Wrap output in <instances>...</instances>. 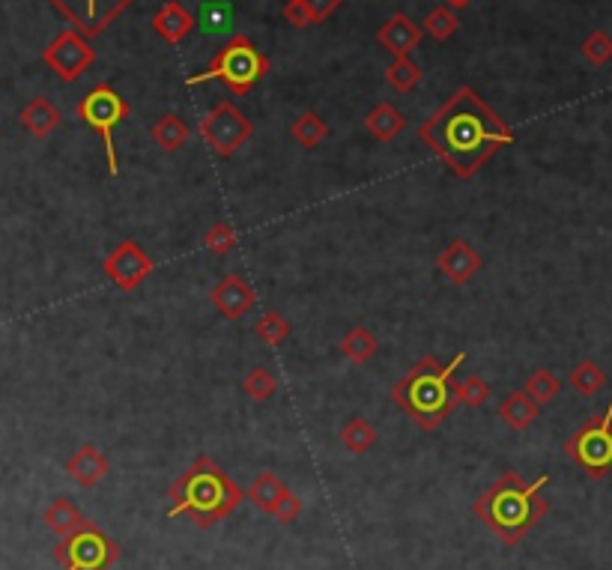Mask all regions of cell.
<instances>
[{"mask_svg":"<svg viewBox=\"0 0 612 570\" xmlns=\"http://www.w3.org/2000/svg\"><path fill=\"white\" fill-rule=\"evenodd\" d=\"M418 138L454 177L472 180L493 153L514 144V129L472 87L463 84L418 126Z\"/></svg>","mask_w":612,"mask_h":570,"instance_id":"cell-1","label":"cell"},{"mask_svg":"<svg viewBox=\"0 0 612 570\" xmlns=\"http://www.w3.org/2000/svg\"><path fill=\"white\" fill-rule=\"evenodd\" d=\"M550 484V475L526 481L520 472H502L472 505L475 517L508 547H517L547 514L550 502L541 496Z\"/></svg>","mask_w":612,"mask_h":570,"instance_id":"cell-2","label":"cell"},{"mask_svg":"<svg viewBox=\"0 0 612 570\" xmlns=\"http://www.w3.org/2000/svg\"><path fill=\"white\" fill-rule=\"evenodd\" d=\"M239 484L212 460L201 454L168 490V517H189L198 529H212L227 520L242 502Z\"/></svg>","mask_w":612,"mask_h":570,"instance_id":"cell-3","label":"cell"},{"mask_svg":"<svg viewBox=\"0 0 612 570\" xmlns=\"http://www.w3.org/2000/svg\"><path fill=\"white\" fill-rule=\"evenodd\" d=\"M466 353H457L451 365L421 356L401 380L392 385V400L407 412L421 430H436L460 403L454 397V374Z\"/></svg>","mask_w":612,"mask_h":570,"instance_id":"cell-4","label":"cell"},{"mask_svg":"<svg viewBox=\"0 0 612 570\" xmlns=\"http://www.w3.org/2000/svg\"><path fill=\"white\" fill-rule=\"evenodd\" d=\"M269 72V57L242 33H236L233 39H227L224 48H218V54L209 60L204 72L186 78L189 87H198L206 81H221L233 96H245L260 78H266Z\"/></svg>","mask_w":612,"mask_h":570,"instance_id":"cell-5","label":"cell"},{"mask_svg":"<svg viewBox=\"0 0 612 570\" xmlns=\"http://www.w3.org/2000/svg\"><path fill=\"white\" fill-rule=\"evenodd\" d=\"M565 454L574 460L592 481H601L612 472V400L607 409L589 418L565 439Z\"/></svg>","mask_w":612,"mask_h":570,"instance_id":"cell-6","label":"cell"},{"mask_svg":"<svg viewBox=\"0 0 612 570\" xmlns=\"http://www.w3.org/2000/svg\"><path fill=\"white\" fill-rule=\"evenodd\" d=\"M54 559L63 570H111L120 562V544L111 541L93 520H84L72 535L60 538Z\"/></svg>","mask_w":612,"mask_h":570,"instance_id":"cell-7","label":"cell"},{"mask_svg":"<svg viewBox=\"0 0 612 570\" xmlns=\"http://www.w3.org/2000/svg\"><path fill=\"white\" fill-rule=\"evenodd\" d=\"M129 102L111 87V84H96L75 108L78 120H84L99 138H102V147H105V156H108V174L117 177L120 168H117V150H114V129L129 117Z\"/></svg>","mask_w":612,"mask_h":570,"instance_id":"cell-8","label":"cell"},{"mask_svg":"<svg viewBox=\"0 0 612 570\" xmlns=\"http://www.w3.org/2000/svg\"><path fill=\"white\" fill-rule=\"evenodd\" d=\"M204 144L221 159L233 156L251 135H254V123L233 105V102H218L198 126Z\"/></svg>","mask_w":612,"mask_h":570,"instance_id":"cell-9","label":"cell"},{"mask_svg":"<svg viewBox=\"0 0 612 570\" xmlns=\"http://www.w3.org/2000/svg\"><path fill=\"white\" fill-rule=\"evenodd\" d=\"M42 60L60 81L72 84L96 63V48L81 30L69 27L48 42V48L42 51Z\"/></svg>","mask_w":612,"mask_h":570,"instance_id":"cell-10","label":"cell"},{"mask_svg":"<svg viewBox=\"0 0 612 570\" xmlns=\"http://www.w3.org/2000/svg\"><path fill=\"white\" fill-rule=\"evenodd\" d=\"M245 499H248L260 514L275 517L281 526L296 523V517H299L302 508H305V502H302L275 472H257L254 481H251L248 490H245Z\"/></svg>","mask_w":612,"mask_h":570,"instance_id":"cell-11","label":"cell"},{"mask_svg":"<svg viewBox=\"0 0 612 570\" xmlns=\"http://www.w3.org/2000/svg\"><path fill=\"white\" fill-rule=\"evenodd\" d=\"M102 269H105V275H108L120 290L129 293V290L141 287V284L153 275L156 263H153V257H150L135 239H123V242L105 257Z\"/></svg>","mask_w":612,"mask_h":570,"instance_id":"cell-12","label":"cell"},{"mask_svg":"<svg viewBox=\"0 0 612 570\" xmlns=\"http://www.w3.org/2000/svg\"><path fill=\"white\" fill-rule=\"evenodd\" d=\"M209 302H212V308H215L224 320H242V317L254 308L257 296H254V287L248 284V278L230 272V275H224V278L212 287Z\"/></svg>","mask_w":612,"mask_h":570,"instance_id":"cell-13","label":"cell"},{"mask_svg":"<svg viewBox=\"0 0 612 570\" xmlns=\"http://www.w3.org/2000/svg\"><path fill=\"white\" fill-rule=\"evenodd\" d=\"M436 266H439V272H442L451 284L463 287V284H469V281L481 272L484 260H481V254H478L466 239H454V242L436 257Z\"/></svg>","mask_w":612,"mask_h":570,"instance_id":"cell-14","label":"cell"},{"mask_svg":"<svg viewBox=\"0 0 612 570\" xmlns=\"http://www.w3.org/2000/svg\"><path fill=\"white\" fill-rule=\"evenodd\" d=\"M108 469H111V463H108V457L96 448V445H81L69 460H66V475L78 484V487H84V490H90V487H96L105 475H108Z\"/></svg>","mask_w":612,"mask_h":570,"instance_id":"cell-15","label":"cell"},{"mask_svg":"<svg viewBox=\"0 0 612 570\" xmlns=\"http://www.w3.org/2000/svg\"><path fill=\"white\" fill-rule=\"evenodd\" d=\"M377 42H380L386 51H392L395 57H409V51L418 48V42H421V27H418L409 15H404V12H395V15L377 30Z\"/></svg>","mask_w":612,"mask_h":570,"instance_id":"cell-16","label":"cell"},{"mask_svg":"<svg viewBox=\"0 0 612 570\" xmlns=\"http://www.w3.org/2000/svg\"><path fill=\"white\" fill-rule=\"evenodd\" d=\"M153 30L171 42V45H180L192 30H195V15L180 3V0H168L156 15H153Z\"/></svg>","mask_w":612,"mask_h":570,"instance_id":"cell-17","label":"cell"},{"mask_svg":"<svg viewBox=\"0 0 612 570\" xmlns=\"http://www.w3.org/2000/svg\"><path fill=\"white\" fill-rule=\"evenodd\" d=\"M18 120H21V126H24L33 138L42 141V138H48V135H54V132L60 129L63 114H60V108H57L51 99L36 96V99H30V102L21 108Z\"/></svg>","mask_w":612,"mask_h":570,"instance_id":"cell-18","label":"cell"},{"mask_svg":"<svg viewBox=\"0 0 612 570\" xmlns=\"http://www.w3.org/2000/svg\"><path fill=\"white\" fill-rule=\"evenodd\" d=\"M541 415V403H535L526 391H511L502 403H499V418L514 430L523 433L529 430Z\"/></svg>","mask_w":612,"mask_h":570,"instance_id":"cell-19","label":"cell"},{"mask_svg":"<svg viewBox=\"0 0 612 570\" xmlns=\"http://www.w3.org/2000/svg\"><path fill=\"white\" fill-rule=\"evenodd\" d=\"M404 126H407V117H404L392 102H380V105L365 117V129H368L377 141H383V144L395 141V138L404 132Z\"/></svg>","mask_w":612,"mask_h":570,"instance_id":"cell-20","label":"cell"},{"mask_svg":"<svg viewBox=\"0 0 612 570\" xmlns=\"http://www.w3.org/2000/svg\"><path fill=\"white\" fill-rule=\"evenodd\" d=\"M150 138H153V144H156L162 153H177V150H183L186 141H189V126H186V120L177 117V114H162V117L153 123V129H150Z\"/></svg>","mask_w":612,"mask_h":570,"instance_id":"cell-21","label":"cell"},{"mask_svg":"<svg viewBox=\"0 0 612 570\" xmlns=\"http://www.w3.org/2000/svg\"><path fill=\"white\" fill-rule=\"evenodd\" d=\"M42 523H45L57 538H66V535H72V532L84 523V517H81V511L75 508L72 499L57 496V499L42 511Z\"/></svg>","mask_w":612,"mask_h":570,"instance_id":"cell-22","label":"cell"},{"mask_svg":"<svg viewBox=\"0 0 612 570\" xmlns=\"http://www.w3.org/2000/svg\"><path fill=\"white\" fill-rule=\"evenodd\" d=\"M290 135H293V141L302 147V150H317L323 141H326V135H329V126L320 120V114H314V111H305V114H299L296 120H293V126H290Z\"/></svg>","mask_w":612,"mask_h":570,"instance_id":"cell-23","label":"cell"},{"mask_svg":"<svg viewBox=\"0 0 612 570\" xmlns=\"http://www.w3.org/2000/svg\"><path fill=\"white\" fill-rule=\"evenodd\" d=\"M341 353L344 359H350L353 365H365L377 356V338L371 335V329L365 326H353L344 338H341Z\"/></svg>","mask_w":612,"mask_h":570,"instance_id":"cell-24","label":"cell"},{"mask_svg":"<svg viewBox=\"0 0 612 570\" xmlns=\"http://www.w3.org/2000/svg\"><path fill=\"white\" fill-rule=\"evenodd\" d=\"M374 442H377V430H374V424H371L368 418H362V415L350 418V421L341 427V445H344L350 454H365V451L374 448Z\"/></svg>","mask_w":612,"mask_h":570,"instance_id":"cell-25","label":"cell"},{"mask_svg":"<svg viewBox=\"0 0 612 570\" xmlns=\"http://www.w3.org/2000/svg\"><path fill=\"white\" fill-rule=\"evenodd\" d=\"M571 388L577 391V394H583V397H595L604 385H607V374H604V368L598 365V362H592V359H583V362H577V368L571 371Z\"/></svg>","mask_w":612,"mask_h":570,"instance_id":"cell-26","label":"cell"},{"mask_svg":"<svg viewBox=\"0 0 612 570\" xmlns=\"http://www.w3.org/2000/svg\"><path fill=\"white\" fill-rule=\"evenodd\" d=\"M87 3V15H84V36H99L105 33V12H102V3L105 0H84ZM135 0H108V12H111V21L117 15H123Z\"/></svg>","mask_w":612,"mask_h":570,"instance_id":"cell-27","label":"cell"},{"mask_svg":"<svg viewBox=\"0 0 612 570\" xmlns=\"http://www.w3.org/2000/svg\"><path fill=\"white\" fill-rule=\"evenodd\" d=\"M457 27H460V18H457V12L451 9V6H436V9H430L427 12V18H424V33L427 36H433V39H439V42H445V39H451L454 33H457Z\"/></svg>","mask_w":612,"mask_h":570,"instance_id":"cell-28","label":"cell"},{"mask_svg":"<svg viewBox=\"0 0 612 570\" xmlns=\"http://www.w3.org/2000/svg\"><path fill=\"white\" fill-rule=\"evenodd\" d=\"M535 403H550V400H556L559 397V391H562V382H559V377L553 374V371H547V368H538V371H532L529 374V380H526V388H523Z\"/></svg>","mask_w":612,"mask_h":570,"instance_id":"cell-29","label":"cell"},{"mask_svg":"<svg viewBox=\"0 0 612 570\" xmlns=\"http://www.w3.org/2000/svg\"><path fill=\"white\" fill-rule=\"evenodd\" d=\"M386 81L398 90V93H409L418 87L421 81V66L409 57H395L392 66L386 69Z\"/></svg>","mask_w":612,"mask_h":570,"instance_id":"cell-30","label":"cell"},{"mask_svg":"<svg viewBox=\"0 0 612 570\" xmlns=\"http://www.w3.org/2000/svg\"><path fill=\"white\" fill-rule=\"evenodd\" d=\"M254 332L263 344L269 347H278L290 338V323L278 314V311H266L257 323H254Z\"/></svg>","mask_w":612,"mask_h":570,"instance_id":"cell-31","label":"cell"},{"mask_svg":"<svg viewBox=\"0 0 612 570\" xmlns=\"http://www.w3.org/2000/svg\"><path fill=\"white\" fill-rule=\"evenodd\" d=\"M454 397L460 406L478 409L490 400V382L481 380V377H466V380L454 382Z\"/></svg>","mask_w":612,"mask_h":570,"instance_id":"cell-32","label":"cell"},{"mask_svg":"<svg viewBox=\"0 0 612 570\" xmlns=\"http://www.w3.org/2000/svg\"><path fill=\"white\" fill-rule=\"evenodd\" d=\"M242 391H245L251 400L263 403V400H269V397L278 391V380H275L272 371H266V368H254V371H248V377L242 380Z\"/></svg>","mask_w":612,"mask_h":570,"instance_id":"cell-33","label":"cell"},{"mask_svg":"<svg viewBox=\"0 0 612 570\" xmlns=\"http://www.w3.org/2000/svg\"><path fill=\"white\" fill-rule=\"evenodd\" d=\"M236 242H239V236H236V230L227 221H215L204 233V245L212 254H218V257L230 254L236 248Z\"/></svg>","mask_w":612,"mask_h":570,"instance_id":"cell-34","label":"cell"},{"mask_svg":"<svg viewBox=\"0 0 612 570\" xmlns=\"http://www.w3.org/2000/svg\"><path fill=\"white\" fill-rule=\"evenodd\" d=\"M580 51H583V57H586V60H589L592 66H607V63L612 60L610 33H604V30H595V33H589Z\"/></svg>","mask_w":612,"mask_h":570,"instance_id":"cell-35","label":"cell"},{"mask_svg":"<svg viewBox=\"0 0 612 570\" xmlns=\"http://www.w3.org/2000/svg\"><path fill=\"white\" fill-rule=\"evenodd\" d=\"M302 3L308 6L314 24H323L326 18H332V15L344 6V0H302Z\"/></svg>","mask_w":612,"mask_h":570,"instance_id":"cell-36","label":"cell"},{"mask_svg":"<svg viewBox=\"0 0 612 570\" xmlns=\"http://www.w3.org/2000/svg\"><path fill=\"white\" fill-rule=\"evenodd\" d=\"M284 18H287L293 27H311V24H314L308 6H305L302 0H287V3H284Z\"/></svg>","mask_w":612,"mask_h":570,"instance_id":"cell-37","label":"cell"},{"mask_svg":"<svg viewBox=\"0 0 612 570\" xmlns=\"http://www.w3.org/2000/svg\"><path fill=\"white\" fill-rule=\"evenodd\" d=\"M445 3H448L451 9H466V6H469L472 0H445Z\"/></svg>","mask_w":612,"mask_h":570,"instance_id":"cell-38","label":"cell"}]
</instances>
